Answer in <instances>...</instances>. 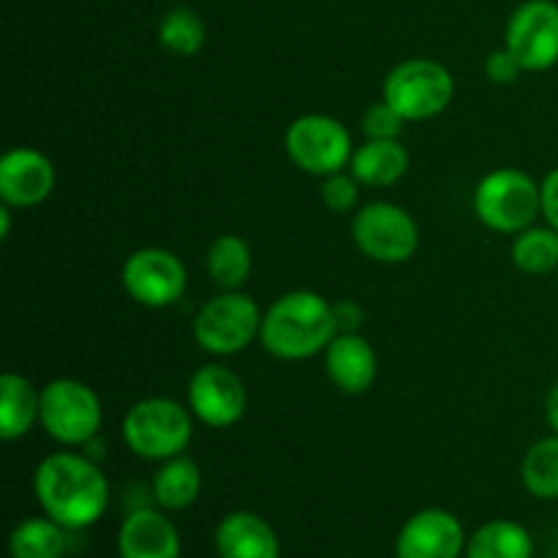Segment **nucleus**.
<instances>
[{
	"label": "nucleus",
	"instance_id": "nucleus-32",
	"mask_svg": "<svg viewBox=\"0 0 558 558\" xmlns=\"http://www.w3.org/2000/svg\"><path fill=\"white\" fill-rule=\"evenodd\" d=\"M545 420H548V428L558 434V381L545 396Z\"/></svg>",
	"mask_w": 558,
	"mask_h": 558
},
{
	"label": "nucleus",
	"instance_id": "nucleus-15",
	"mask_svg": "<svg viewBox=\"0 0 558 558\" xmlns=\"http://www.w3.org/2000/svg\"><path fill=\"white\" fill-rule=\"evenodd\" d=\"M325 371L332 385L347 396H363L374 387L379 357L371 341L360 332H338L325 352Z\"/></svg>",
	"mask_w": 558,
	"mask_h": 558
},
{
	"label": "nucleus",
	"instance_id": "nucleus-1",
	"mask_svg": "<svg viewBox=\"0 0 558 558\" xmlns=\"http://www.w3.org/2000/svg\"><path fill=\"white\" fill-rule=\"evenodd\" d=\"M33 494L44 515L69 532L98 523L109 507L107 474L76 452H52L44 458L33 472Z\"/></svg>",
	"mask_w": 558,
	"mask_h": 558
},
{
	"label": "nucleus",
	"instance_id": "nucleus-33",
	"mask_svg": "<svg viewBox=\"0 0 558 558\" xmlns=\"http://www.w3.org/2000/svg\"><path fill=\"white\" fill-rule=\"evenodd\" d=\"M11 210H14V207H9V205L0 207V238L3 240L11 234Z\"/></svg>",
	"mask_w": 558,
	"mask_h": 558
},
{
	"label": "nucleus",
	"instance_id": "nucleus-27",
	"mask_svg": "<svg viewBox=\"0 0 558 558\" xmlns=\"http://www.w3.org/2000/svg\"><path fill=\"white\" fill-rule=\"evenodd\" d=\"M403 125H407V120L385 98L371 104L363 112V120H360V129H363L365 140H401Z\"/></svg>",
	"mask_w": 558,
	"mask_h": 558
},
{
	"label": "nucleus",
	"instance_id": "nucleus-23",
	"mask_svg": "<svg viewBox=\"0 0 558 558\" xmlns=\"http://www.w3.org/2000/svg\"><path fill=\"white\" fill-rule=\"evenodd\" d=\"M69 529L60 526L49 515L25 518L14 526L9 537L11 558H63L69 550Z\"/></svg>",
	"mask_w": 558,
	"mask_h": 558
},
{
	"label": "nucleus",
	"instance_id": "nucleus-28",
	"mask_svg": "<svg viewBox=\"0 0 558 558\" xmlns=\"http://www.w3.org/2000/svg\"><path fill=\"white\" fill-rule=\"evenodd\" d=\"M322 202L327 205V210L332 213H352L360 202V183L352 172L330 174V178H322Z\"/></svg>",
	"mask_w": 558,
	"mask_h": 558
},
{
	"label": "nucleus",
	"instance_id": "nucleus-3",
	"mask_svg": "<svg viewBox=\"0 0 558 558\" xmlns=\"http://www.w3.org/2000/svg\"><path fill=\"white\" fill-rule=\"evenodd\" d=\"M194 414L172 398H142L125 412L120 434L125 447L142 461H169L189 450L194 439Z\"/></svg>",
	"mask_w": 558,
	"mask_h": 558
},
{
	"label": "nucleus",
	"instance_id": "nucleus-11",
	"mask_svg": "<svg viewBox=\"0 0 558 558\" xmlns=\"http://www.w3.org/2000/svg\"><path fill=\"white\" fill-rule=\"evenodd\" d=\"M505 47L523 71H550L558 63V3L526 0L512 11L505 31Z\"/></svg>",
	"mask_w": 558,
	"mask_h": 558
},
{
	"label": "nucleus",
	"instance_id": "nucleus-22",
	"mask_svg": "<svg viewBox=\"0 0 558 558\" xmlns=\"http://www.w3.org/2000/svg\"><path fill=\"white\" fill-rule=\"evenodd\" d=\"M202 494V472L189 456L169 458L153 477V499L163 510H189Z\"/></svg>",
	"mask_w": 558,
	"mask_h": 558
},
{
	"label": "nucleus",
	"instance_id": "nucleus-19",
	"mask_svg": "<svg viewBox=\"0 0 558 558\" xmlns=\"http://www.w3.org/2000/svg\"><path fill=\"white\" fill-rule=\"evenodd\" d=\"M41 414V390L22 374L5 371L0 376V439L16 441L33 430Z\"/></svg>",
	"mask_w": 558,
	"mask_h": 558
},
{
	"label": "nucleus",
	"instance_id": "nucleus-26",
	"mask_svg": "<svg viewBox=\"0 0 558 558\" xmlns=\"http://www.w3.org/2000/svg\"><path fill=\"white\" fill-rule=\"evenodd\" d=\"M158 41L167 52L178 54V58H194L205 49V20L189 5H174L163 14L161 25H158Z\"/></svg>",
	"mask_w": 558,
	"mask_h": 558
},
{
	"label": "nucleus",
	"instance_id": "nucleus-10",
	"mask_svg": "<svg viewBox=\"0 0 558 558\" xmlns=\"http://www.w3.org/2000/svg\"><path fill=\"white\" fill-rule=\"evenodd\" d=\"M120 283L134 303L158 311L183 298L189 287V270L174 251L147 245L123 262Z\"/></svg>",
	"mask_w": 558,
	"mask_h": 558
},
{
	"label": "nucleus",
	"instance_id": "nucleus-16",
	"mask_svg": "<svg viewBox=\"0 0 558 558\" xmlns=\"http://www.w3.org/2000/svg\"><path fill=\"white\" fill-rule=\"evenodd\" d=\"M180 534L167 515L156 510H134L118 532L120 558H180Z\"/></svg>",
	"mask_w": 558,
	"mask_h": 558
},
{
	"label": "nucleus",
	"instance_id": "nucleus-7",
	"mask_svg": "<svg viewBox=\"0 0 558 558\" xmlns=\"http://www.w3.org/2000/svg\"><path fill=\"white\" fill-rule=\"evenodd\" d=\"M104 423L96 390L80 379L60 376L44 385L38 425L63 447L90 445Z\"/></svg>",
	"mask_w": 558,
	"mask_h": 558
},
{
	"label": "nucleus",
	"instance_id": "nucleus-29",
	"mask_svg": "<svg viewBox=\"0 0 558 558\" xmlns=\"http://www.w3.org/2000/svg\"><path fill=\"white\" fill-rule=\"evenodd\" d=\"M521 74H523L521 63H518L515 54H512L507 47L494 49V52L488 54V60H485V76H488L494 85H512Z\"/></svg>",
	"mask_w": 558,
	"mask_h": 558
},
{
	"label": "nucleus",
	"instance_id": "nucleus-14",
	"mask_svg": "<svg viewBox=\"0 0 558 558\" xmlns=\"http://www.w3.org/2000/svg\"><path fill=\"white\" fill-rule=\"evenodd\" d=\"M54 191V167L36 147H11L0 158V199L3 205L27 210L49 199Z\"/></svg>",
	"mask_w": 558,
	"mask_h": 558
},
{
	"label": "nucleus",
	"instance_id": "nucleus-21",
	"mask_svg": "<svg viewBox=\"0 0 558 558\" xmlns=\"http://www.w3.org/2000/svg\"><path fill=\"white\" fill-rule=\"evenodd\" d=\"M205 267L210 281L221 292H234V289H240L248 281L251 267H254V254H251V245L240 234H218L210 243V248H207Z\"/></svg>",
	"mask_w": 558,
	"mask_h": 558
},
{
	"label": "nucleus",
	"instance_id": "nucleus-34",
	"mask_svg": "<svg viewBox=\"0 0 558 558\" xmlns=\"http://www.w3.org/2000/svg\"><path fill=\"white\" fill-rule=\"evenodd\" d=\"M556 272H558V270H556Z\"/></svg>",
	"mask_w": 558,
	"mask_h": 558
},
{
	"label": "nucleus",
	"instance_id": "nucleus-13",
	"mask_svg": "<svg viewBox=\"0 0 558 558\" xmlns=\"http://www.w3.org/2000/svg\"><path fill=\"white\" fill-rule=\"evenodd\" d=\"M466 534L450 510L428 507L403 523L396 539V558H461Z\"/></svg>",
	"mask_w": 558,
	"mask_h": 558
},
{
	"label": "nucleus",
	"instance_id": "nucleus-2",
	"mask_svg": "<svg viewBox=\"0 0 558 558\" xmlns=\"http://www.w3.org/2000/svg\"><path fill=\"white\" fill-rule=\"evenodd\" d=\"M338 336L336 311L327 298L311 289L281 294L262 316L259 343L278 360H308L325 352Z\"/></svg>",
	"mask_w": 558,
	"mask_h": 558
},
{
	"label": "nucleus",
	"instance_id": "nucleus-24",
	"mask_svg": "<svg viewBox=\"0 0 558 558\" xmlns=\"http://www.w3.org/2000/svg\"><path fill=\"white\" fill-rule=\"evenodd\" d=\"M521 483L534 499H558V434L534 441L521 461Z\"/></svg>",
	"mask_w": 558,
	"mask_h": 558
},
{
	"label": "nucleus",
	"instance_id": "nucleus-25",
	"mask_svg": "<svg viewBox=\"0 0 558 558\" xmlns=\"http://www.w3.org/2000/svg\"><path fill=\"white\" fill-rule=\"evenodd\" d=\"M512 265L526 276H550L558 270V232L554 227H529L512 240Z\"/></svg>",
	"mask_w": 558,
	"mask_h": 558
},
{
	"label": "nucleus",
	"instance_id": "nucleus-20",
	"mask_svg": "<svg viewBox=\"0 0 558 558\" xmlns=\"http://www.w3.org/2000/svg\"><path fill=\"white\" fill-rule=\"evenodd\" d=\"M534 539L515 521H488L466 539V558H532Z\"/></svg>",
	"mask_w": 558,
	"mask_h": 558
},
{
	"label": "nucleus",
	"instance_id": "nucleus-31",
	"mask_svg": "<svg viewBox=\"0 0 558 558\" xmlns=\"http://www.w3.org/2000/svg\"><path fill=\"white\" fill-rule=\"evenodd\" d=\"M332 311H336L338 332H360L365 314H363V308L354 303V300H341V303H332Z\"/></svg>",
	"mask_w": 558,
	"mask_h": 558
},
{
	"label": "nucleus",
	"instance_id": "nucleus-17",
	"mask_svg": "<svg viewBox=\"0 0 558 558\" xmlns=\"http://www.w3.org/2000/svg\"><path fill=\"white\" fill-rule=\"evenodd\" d=\"M218 558H281V543L270 523L256 512H229L216 526Z\"/></svg>",
	"mask_w": 558,
	"mask_h": 558
},
{
	"label": "nucleus",
	"instance_id": "nucleus-12",
	"mask_svg": "<svg viewBox=\"0 0 558 558\" xmlns=\"http://www.w3.org/2000/svg\"><path fill=\"white\" fill-rule=\"evenodd\" d=\"M189 409L207 428H232L248 409V390L227 365H202L189 381Z\"/></svg>",
	"mask_w": 558,
	"mask_h": 558
},
{
	"label": "nucleus",
	"instance_id": "nucleus-4",
	"mask_svg": "<svg viewBox=\"0 0 558 558\" xmlns=\"http://www.w3.org/2000/svg\"><path fill=\"white\" fill-rule=\"evenodd\" d=\"M474 216L485 229L499 234H518L534 227L543 216V191L523 169L501 167L485 174L474 189Z\"/></svg>",
	"mask_w": 558,
	"mask_h": 558
},
{
	"label": "nucleus",
	"instance_id": "nucleus-9",
	"mask_svg": "<svg viewBox=\"0 0 558 558\" xmlns=\"http://www.w3.org/2000/svg\"><path fill=\"white\" fill-rule=\"evenodd\" d=\"M352 240L368 259L403 265L420 248V227L407 207L396 202H368L354 213Z\"/></svg>",
	"mask_w": 558,
	"mask_h": 558
},
{
	"label": "nucleus",
	"instance_id": "nucleus-18",
	"mask_svg": "<svg viewBox=\"0 0 558 558\" xmlns=\"http://www.w3.org/2000/svg\"><path fill=\"white\" fill-rule=\"evenodd\" d=\"M407 145L401 140H365L363 145L354 147L349 172L357 178L360 185L368 189H390L401 183L403 174L409 172Z\"/></svg>",
	"mask_w": 558,
	"mask_h": 558
},
{
	"label": "nucleus",
	"instance_id": "nucleus-30",
	"mask_svg": "<svg viewBox=\"0 0 558 558\" xmlns=\"http://www.w3.org/2000/svg\"><path fill=\"white\" fill-rule=\"evenodd\" d=\"M539 191H543V216L548 227H554L558 232V167L550 169L545 174V180L539 183Z\"/></svg>",
	"mask_w": 558,
	"mask_h": 558
},
{
	"label": "nucleus",
	"instance_id": "nucleus-5",
	"mask_svg": "<svg viewBox=\"0 0 558 558\" xmlns=\"http://www.w3.org/2000/svg\"><path fill=\"white\" fill-rule=\"evenodd\" d=\"M381 98L407 123H423L445 112L456 98V80L439 60L412 58L392 65L381 85Z\"/></svg>",
	"mask_w": 558,
	"mask_h": 558
},
{
	"label": "nucleus",
	"instance_id": "nucleus-8",
	"mask_svg": "<svg viewBox=\"0 0 558 558\" xmlns=\"http://www.w3.org/2000/svg\"><path fill=\"white\" fill-rule=\"evenodd\" d=\"M283 147H287L289 161L314 178L343 172L354 156L352 134L347 125L332 114L319 112L294 118L283 134Z\"/></svg>",
	"mask_w": 558,
	"mask_h": 558
},
{
	"label": "nucleus",
	"instance_id": "nucleus-6",
	"mask_svg": "<svg viewBox=\"0 0 558 558\" xmlns=\"http://www.w3.org/2000/svg\"><path fill=\"white\" fill-rule=\"evenodd\" d=\"M262 311L251 294L221 292L207 300L194 319V341L213 357H232L259 341Z\"/></svg>",
	"mask_w": 558,
	"mask_h": 558
}]
</instances>
